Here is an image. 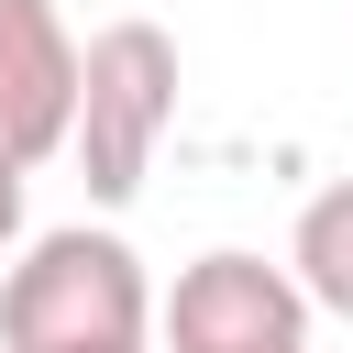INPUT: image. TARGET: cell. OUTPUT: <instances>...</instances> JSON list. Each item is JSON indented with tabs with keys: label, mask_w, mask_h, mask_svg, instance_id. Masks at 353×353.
I'll return each instance as SVG.
<instances>
[{
	"label": "cell",
	"mask_w": 353,
	"mask_h": 353,
	"mask_svg": "<svg viewBox=\"0 0 353 353\" xmlns=\"http://www.w3.org/2000/svg\"><path fill=\"white\" fill-rule=\"evenodd\" d=\"M77 77H88V44L66 33L55 0H0V154L44 165L77 143Z\"/></svg>",
	"instance_id": "4"
},
{
	"label": "cell",
	"mask_w": 353,
	"mask_h": 353,
	"mask_svg": "<svg viewBox=\"0 0 353 353\" xmlns=\"http://www.w3.org/2000/svg\"><path fill=\"white\" fill-rule=\"evenodd\" d=\"M22 176H33V165H22V154H0V254L22 243Z\"/></svg>",
	"instance_id": "6"
},
{
	"label": "cell",
	"mask_w": 353,
	"mask_h": 353,
	"mask_svg": "<svg viewBox=\"0 0 353 353\" xmlns=\"http://www.w3.org/2000/svg\"><path fill=\"white\" fill-rule=\"evenodd\" d=\"M132 353H143V342H132Z\"/></svg>",
	"instance_id": "7"
},
{
	"label": "cell",
	"mask_w": 353,
	"mask_h": 353,
	"mask_svg": "<svg viewBox=\"0 0 353 353\" xmlns=\"http://www.w3.org/2000/svg\"><path fill=\"white\" fill-rule=\"evenodd\" d=\"M154 287H143V254L121 232H33L22 265L0 276V353H132L154 342Z\"/></svg>",
	"instance_id": "1"
},
{
	"label": "cell",
	"mask_w": 353,
	"mask_h": 353,
	"mask_svg": "<svg viewBox=\"0 0 353 353\" xmlns=\"http://www.w3.org/2000/svg\"><path fill=\"white\" fill-rule=\"evenodd\" d=\"M287 265H298V287H309L331 320H353V176H331V188L298 210V232H287Z\"/></svg>",
	"instance_id": "5"
},
{
	"label": "cell",
	"mask_w": 353,
	"mask_h": 353,
	"mask_svg": "<svg viewBox=\"0 0 353 353\" xmlns=\"http://www.w3.org/2000/svg\"><path fill=\"white\" fill-rule=\"evenodd\" d=\"M309 309L320 298L298 287V265H265V254L221 243V254L176 265V287L154 309V342L165 353H309Z\"/></svg>",
	"instance_id": "3"
},
{
	"label": "cell",
	"mask_w": 353,
	"mask_h": 353,
	"mask_svg": "<svg viewBox=\"0 0 353 353\" xmlns=\"http://www.w3.org/2000/svg\"><path fill=\"white\" fill-rule=\"evenodd\" d=\"M176 132V33L165 22H99L77 77V176L99 210H132L154 176V143Z\"/></svg>",
	"instance_id": "2"
}]
</instances>
